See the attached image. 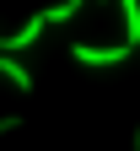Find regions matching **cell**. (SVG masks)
<instances>
[{
	"mask_svg": "<svg viewBox=\"0 0 140 151\" xmlns=\"http://www.w3.org/2000/svg\"><path fill=\"white\" fill-rule=\"evenodd\" d=\"M118 6V22H124V43L140 49V0H113Z\"/></svg>",
	"mask_w": 140,
	"mask_h": 151,
	"instance_id": "obj_3",
	"label": "cell"
},
{
	"mask_svg": "<svg viewBox=\"0 0 140 151\" xmlns=\"http://www.w3.org/2000/svg\"><path fill=\"white\" fill-rule=\"evenodd\" d=\"M0 76H6V81L16 86V92H32V70L16 60V54H0Z\"/></svg>",
	"mask_w": 140,
	"mask_h": 151,
	"instance_id": "obj_4",
	"label": "cell"
},
{
	"mask_svg": "<svg viewBox=\"0 0 140 151\" xmlns=\"http://www.w3.org/2000/svg\"><path fill=\"white\" fill-rule=\"evenodd\" d=\"M103 6H108V0H103Z\"/></svg>",
	"mask_w": 140,
	"mask_h": 151,
	"instance_id": "obj_9",
	"label": "cell"
},
{
	"mask_svg": "<svg viewBox=\"0 0 140 151\" xmlns=\"http://www.w3.org/2000/svg\"><path fill=\"white\" fill-rule=\"evenodd\" d=\"M129 54H135L129 43H108V49H97V43H75L70 60H75V65H124Z\"/></svg>",
	"mask_w": 140,
	"mask_h": 151,
	"instance_id": "obj_1",
	"label": "cell"
},
{
	"mask_svg": "<svg viewBox=\"0 0 140 151\" xmlns=\"http://www.w3.org/2000/svg\"><path fill=\"white\" fill-rule=\"evenodd\" d=\"M43 27H49V11H32L16 32H6V54H16V49H32L38 38H43Z\"/></svg>",
	"mask_w": 140,
	"mask_h": 151,
	"instance_id": "obj_2",
	"label": "cell"
},
{
	"mask_svg": "<svg viewBox=\"0 0 140 151\" xmlns=\"http://www.w3.org/2000/svg\"><path fill=\"white\" fill-rule=\"evenodd\" d=\"M135 151H140V129H135Z\"/></svg>",
	"mask_w": 140,
	"mask_h": 151,
	"instance_id": "obj_8",
	"label": "cell"
},
{
	"mask_svg": "<svg viewBox=\"0 0 140 151\" xmlns=\"http://www.w3.org/2000/svg\"><path fill=\"white\" fill-rule=\"evenodd\" d=\"M0 54H6V32H0Z\"/></svg>",
	"mask_w": 140,
	"mask_h": 151,
	"instance_id": "obj_7",
	"label": "cell"
},
{
	"mask_svg": "<svg viewBox=\"0 0 140 151\" xmlns=\"http://www.w3.org/2000/svg\"><path fill=\"white\" fill-rule=\"evenodd\" d=\"M81 6H86V0H59V6H49V27L75 22V16H81Z\"/></svg>",
	"mask_w": 140,
	"mask_h": 151,
	"instance_id": "obj_5",
	"label": "cell"
},
{
	"mask_svg": "<svg viewBox=\"0 0 140 151\" xmlns=\"http://www.w3.org/2000/svg\"><path fill=\"white\" fill-rule=\"evenodd\" d=\"M11 129H22V119H16V113H0V140H6Z\"/></svg>",
	"mask_w": 140,
	"mask_h": 151,
	"instance_id": "obj_6",
	"label": "cell"
}]
</instances>
